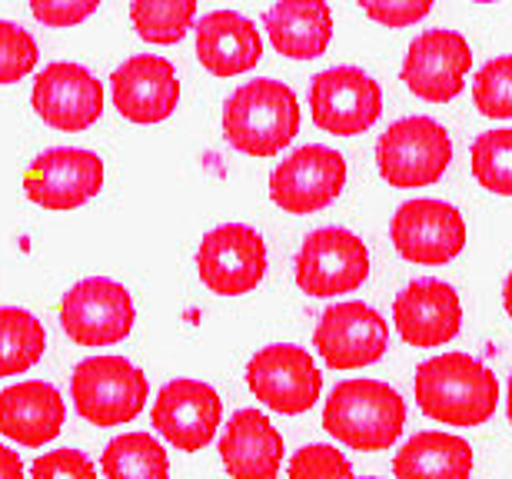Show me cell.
<instances>
[{
	"label": "cell",
	"mask_w": 512,
	"mask_h": 479,
	"mask_svg": "<svg viewBox=\"0 0 512 479\" xmlns=\"http://www.w3.org/2000/svg\"><path fill=\"white\" fill-rule=\"evenodd\" d=\"M416 403L443 426H483L496 413V373L469 353H443L416 370Z\"/></svg>",
	"instance_id": "obj_1"
},
{
	"label": "cell",
	"mask_w": 512,
	"mask_h": 479,
	"mask_svg": "<svg viewBox=\"0 0 512 479\" xmlns=\"http://www.w3.org/2000/svg\"><path fill=\"white\" fill-rule=\"evenodd\" d=\"M406 426V403L380 380H346L323 406V430L350 450H389Z\"/></svg>",
	"instance_id": "obj_2"
},
{
	"label": "cell",
	"mask_w": 512,
	"mask_h": 479,
	"mask_svg": "<svg viewBox=\"0 0 512 479\" xmlns=\"http://www.w3.org/2000/svg\"><path fill=\"white\" fill-rule=\"evenodd\" d=\"M300 130V107L280 80H250L223 107V137L250 157H273Z\"/></svg>",
	"instance_id": "obj_3"
},
{
	"label": "cell",
	"mask_w": 512,
	"mask_h": 479,
	"mask_svg": "<svg viewBox=\"0 0 512 479\" xmlns=\"http://www.w3.org/2000/svg\"><path fill=\"white\" fill-rule=\"evenodd\" d=\"M74 410L94 426H124L147 406L150 386L124 356H90L70 376Z\"/></svg>",
	"instance_id": "obj_4"
},
{
	"label": "cell",
	"mask_w": 512,
	"mask_h": 479,
	"mask_svg": "<svg viewBox=\"0 0 512 479\" xmlns=\"http://www.w3.org/2000/svg\"><path fill=\"white\" fill-rule=\"evenodd\" d=\"M449 160H453L449 134L429 117L396 120L376 144L380 177L396 190L433 187L446 173Z\"/></svg>",
	"instance_id": "obj_5"
},
{
	"label": "cell",
	"mask_w": 512,
	"mask_h": 479,
	"mask_svg": "<svg viewBox=\"0 0 512 479\" xmlns=\"http://www.w3.org/2000/svg\"><path fill=\"white\" fill-rule=\"evenodd\" d=\"M370 277V253L366 243L350 230L323 227L303 240L296 257V287L310 297H340L363 287Z\"/></svg>",
	"instance_id": "obj_6"
},
{
	"label": "cell",
	"mask_w": 512,
	"mask_h": 479,
	"mask_svg": "<svg viewBox=\"0 0 512 479\" xmlns=\"http://www.w3.org/2000/svg\"><path fill=\"white\" fill-rule=\"evenodd\" d=\"M247 386L263 406L276 413L300 416L313 410L323 393V373L303 346L273 343L263 346L247 366Z\"/></svg>",
	"instance_id": "obj_7"
},
{
	"label": "cell",
	"mask_w": 512,
	"mask_h": 479,
	"mask_svg": "<svg viewBox=\"0 0 512 479\" xmlns=\"http://www.w3.org/2000/svg\"><path fill=\"white\" fill-rule=\"evenodd\" d=\"M137 310L124 283L90 277L60 300V326L77 346H114L133 330Z\"/></svg>",
	"instance_id": "obj_8"
},
{
	"label": "cell",
	"mask_w": 512,
	"mask_h": 479,
	"mask_svg": "<svg viewBox=\"0 0 512 479\" xmlns=\"http://www.w3.org/2000/svg\"><path fill=\"white\" fill-rule=\"evenodd\" d=\"M389 240L403 260L419 267H443L466 247V220L453 203L409 200L393 213Z\"/></svg>",
	"instance_id": "obj_9"
},
{
	"label": "cell",
	"mask_w": 512,
	"mask_h": 479,
	"mask_svg": "<svg viewBox=\"0 0 512 479\" xmlns=\"http://www.w3.org/2000/svg\"><path fill=\"white\" fill-rule=\"evenodd\" d=\"M313 124L336 137H356L383 114L380 84L360 67H330L310 84Z\"/></svg>",
	"instance_id": "obj_10"
},
{
	"label": "cell",
	"mask_w": 512,
	"mask_h": 479,
	"mask_svg": "<svg viewBox=\"0 0 512 479\" xmlns=\"http://www.w3.org/2000/svg\"><path fill=\"white\" fill-rule=\"evenodd\" d=\"M197 273L217 297H243L260 287L266 273V243L247 223H227L203 237Z\"/></svg>",
	"instance_id": "obj_11"
},
{
	"label": "cell",
	"mask_w": 512,
	"mask_h": 479,
	"mask_svg": "<svg viewBox=\"0 0 512 479\" xmlns=\"http://www.w3.org/2000/svg\"><path fill=\"white\" fill-rule=\"evenodd\" d=\"M104 187V160L94 150L54 147L44 150L24 173V193L44 210H77Z\"/></svg>",
	"instance_id": "obj_12"
},
{
	"label": "cell",
	"mask_w": 512,
	"mask_h": 479,
	"mask_svg": "<svg viewBox=\"0 0 512 479\" xmlns=\"http://www.w3.org/2000/svg\"><path fill=\"white\" fill-rule=\"evenodd\" d=\"M469 67H473V54L463 34L443 27L426 30L406 50L403 84L426 104H449L463 94Z\"/></svg>",
	"instance_id": "obj_13"
},
{
	"label": "cell",
	"mask_w": 512,
	"mask_h": 479,
	"mask_svg": "<svg viewBox=\"0 0 512 479\" xmlns=\"http://www.w3.org/2000/svg\"><path fill=\"white\" fill-rule=\"evenodd\" d=\"M346 187V160L330 147L310 144L286 157L270 177V197L283 213H316Z\"/></svg>",
	"instance_id": "obj_14"
},
{
	"label": "cell",
	"mask_w": 512,
	"mask_h": 479,
	"mask_svg": "<svg viewBox=\"0 0 512 479\" xmlns=\"http://www.w3.org/2000/svg\"><path fill=\"white\" fill-rule=\"evenodd\" d=\"M30 104L47 127L80 134L104 117V87L87 67L57 60L34 80Z\"/></svg>",
	"instance_id": "obj_15"
},
{
	"label": "cell",
	"mask_w": 512,
	"mask_h": 479,
	"mask_svg": "<svg viewBox=\"0 0 512 479\" xmlns=\"http://www.w3.org/2000/svg\"><path fill=\"white\" fill-rule=\"evenodd\" d=\"M313 346L333 370H360V366L383 360L389 346V326L380 313L360 300L336 303L316 323Z\"/></svg>",
	"instance_id": "obj_16"
},
{
	"label": "cell",
	"mask_w": 512,
	"mask_h": 479,
	"mask_svg": "<svg viewBox=\"0 0 512 479\" xmlns=\"http://www.w3.org/2000/svg\"><path fill=\"white\" fill-rule=\"evenodd\" d=\"M220 420H223L220 393L210 383L200 380H170L157 393L150 410V423L180 453L203 450L217 436Z\"/></svg>",
	"instance_id": "obj_17"
},
{
	"label": "cell",
	"mask_w": 512,
	"mask_h": 479,
	"mask_svg": "<svg viewBox=\"0 0 512 479\" xmlns=\"http://www.w3.org/2000/svg\"><path fill=\"white\" fill-rule=\"evenodd\" d=\"M114 107L130 124H160L180 104V80L170 60L157 54L127 57L110 77Z\"/></svg>",
	"instance_id": "obj_18"
},
{
	"label": "cell",
	"mask_w": 512,
	"mask_h": 479,
	"mask_svg": "<svg viewBox=\"0 0 512 479\" xmlns=\"http://www.w3.org/2000/svg\"><path fill=\"white\" fill-rule=\"evenodd\" d=\"M393 323L409 346L429 350V346L449 343L459 333L463 303H459V293L443 280H416L396 297Z\"/></svg>",
	"instance_id": "obj_19"
},
{
	"label": "cell",
	"mask_w": 512,
	"mask_h": 479,
	"mask_svg": "<svg viewBox=\"0 0 512 479\" xmlns=\"http://www.w3.org/2000/svg\"><path fill=\"white\" fill-rule=\"evenodd\" d=\"M197 57L213 77H240L263 57L260 30L237 10H213L197 24Z\"/></svg>",
	"instance_id": "obj_20"
},
{
	"label": "cell",
	"mask_w": 512,
	"mask_h": 479,
	"mask_svg": "<svg viewBox=\"0 0 512 479\" xmlns=\"http://www.w3.org/2000/svg\"><path fill=\"white\" fill-rule=\"evenodd\" d=\"M67 406L57 386L27 380L0 393V436L20 446H44L64 430Z\"/></svg>",
	"instance_id": "obj_21"
},
{
	"label": "cell",
	"mask_w": 512,
	"mask_h": 479,
	"mask_svg": "<svg viewBox=\"0 0 512 479\" xmlns=\"http://www.w3.org/2000/svg\"><path fill=\"white\" fill-rule=\"evenodd\" d=\"M220 460L230 479H276L283 466V436L256 410H237L220 440Z\"/></svg>",
	"instance_id": "obj_22"
},
{
	"label": "cell",
	"mask_w": 512,
	"mask_h": 479,
	"mask_svg": "<svg viewBox=\"0 0 512 479\" xmlns=\"http://www.w3.org/2000/svg\"><path fill=\"white\" fill-rule=\"evenodd\" d=\"M263 27L276 54L290 60H316L333 40V10L326 0H276L266 10Z\"/></svg>",
	"instance_id": "obj_23"
},
{
	"label": "cell",
	"mask_w": 512,
	"mask_h": 479,
	"mask_svg": "<svg viewBox=\"0 0 512 479\" xmlns=\"http://www.w3.org/2000/svg\"><path fill=\"white\" fill-rule=\"evenodd\" d=\"M396 479H469L473 450L453 433H416L393 460Z\"/></svg>",
	"instance_id": "obj_24"
},
{
	"label": "cell",
	"mask_w": 512,
	"mask_h": 479,
	"mask_svg": "<svg viewBox=\"0 0 512 479\" xmlns=\"http://www.w3.org/2000/svg\"><path fill=\"white\" fill-rule=\"evenodd\" d=\"M47 350V333L34 313L0 307V380L34 370Z\"/></svg>",
	"instance_id": "obj_25"
},
{
	"label": "cell",
	"mask_w": 512,
	"mask_h": 479,
	"mask_svg": "<svg viewBox=\"0 0 512 479\" xmlns=\"http://www.w3.org/2000/svg\"><path fill=\"white\" fill-rule=\"evenodd\" d=\"M104 479H170V460L150 433H124L100 456Z\"/></svg>",
	"instance_id": "obj_26"
},
{
	"label": "cell",
	"mask_w": 512,
	"mask_h": 479,
	"mask_svg": "<svg viewBox=\"0 0 512 479\" xmlns=\"http://www.w3.org/2000/svg\"><path fill=\"white\" fill-rule=\"evenodd\" d=\"M197 17V0H133L130 24L147 44L170 47L187 37Z\"/></svg>",
	"instance_id": "obj_27"
},
{
	"label": "cell",
	"mask_w": 512,
	"mask_h": 479,
	"mask_svg": "<svg viewBox=\"0 0 512 479\" xmlns=\"http://www.w3.org/2000/svg\"><path fill=\"white\" fill-rule=\"evenodd\" d=\"M469 167L479 187L499 197H512V127L479 134L469 150Z\"/></svg>",
	"instance_id": "obj_28"
},
{
	"label": "cell",
	"mask_w": 512,
	"mask_h": 479,
	"mask_svg": "<svg viewBox=\"0 0 512 479\" xmlns=\"http://www.w3.org/2000/svg\"><path fill=\"white\" fill-rule=\"evenodd\" d=\"M473 104L489 120H512V54L493 57L473 80Z\"/></svg>",
	"instance_id": "obj_29"
},
{
	"label": "cell",
	"mask_w": 512,
	"mask_h": 479,
	"mask_svg": "<svg viewBox=\"0 0 512 479\" xmlns=\"http://www.w3.org/2000/svg\"><path fill=\"white\" fill-rule=\"evenodd\" d=\"M37 57H40L37 40L24 27L0 20V87L24 80L37 67Z\"/></svg>",
	"instance_id": "obj_30"
},
{
	"label": "cell",
	"mask_w": 512,
	"mask_h": 479,
	"mask_svg": "<svg viewBox=\"0 0 512 479\" xmlns=\"http://www.w3.org/2000/svg\"><path fill=\"white\" fill-rule=\"evenodd\" d=\"M290 479H350L353 466L343 453H336L326 443H310L290 456Z\"/></svg>",
	"instance_id": "obj_31"
},
{
	"label": "cell",
	"mask_w": 512,
	"mask_h": 479,
	"mask_svg": "<svg viewBox=\"0 0 512 479\" xmlns=\"http://www.w3.org/2000/svg\"><path fill=\"white\" fill-rule=\"evenodd\" d=\"M30 479H97V466L80 450H54L37 456Z\"/></svg>",
	"instance_id": "obj_32"
},
{
	"label": "cell",
	"mask_w": 512,
	"mask_h": 479,
	"mask_svg": "<svg viewBox=\"0 0 512 479\" xmlns=\"http://www.w3.org/2000/svg\"><path fill=\"white\" fill-rule=\"evenodd\" d=\"M360 7L383 27H413L433 10V0H360Z\"/></svg>",
	"instance_id": "obj_33"
},
{
	"label": "cell",
	"mask_w": 512,
	"mask_h": 479,
	"mask_svg": "<svg viewBox=\"0 0 512 479\" xmlns=\"http://www.w3.org/2000/svg\"><path fill=\"white\" fill-rule=\"evenodd\" d=\"M100 0H30V10L44 27H77L97 14Z\"/></svg>",
	"instance_id": "obj_34"
},
{
	"label": "cell",
	"mask_w": 512,
	"mask_h": 479,
	"mask_svg": "<svg viewBox=\"0 0 512 479\" xmlns=\"http://www.w3.org/2000/svg\"><path fill=\"white\" fill-rule=\"evenodd\" d=\"M0 479H24V463L7 446H0Z\"/></svg>",
	"instance_id": "obj_35"
},
{
	"label": "cell",
	"mask_w": 512,
	"mask_h": 479,
	"mask_svg": "<svg viewBox=\"0 0 512 479\" xmlns=\"http://www.w3.org/2000/svg\"><path fill=\"white\" fill-rule=\"evenodd\" d=\"M503 307H506L509 320H512V270H509V277H506V283H503Z\"/></svg>",
	"instance_id": "obj_36"
},
{
	"label": "cell",
	"mask_w": 512,
	"mask_h": 479,
	"mask_svg": "<svg viewBox=\"0 0 512 479\" xmlns=\"http://www.w3.org/2000/svg\"><path fill=\"white\" fill-rule=\"evenodd\" d=\"M506 413H509V423H512V376H509V393H506Z\"/></svg>",
	"instance_id": "obj_37"
},
{
	"label": "cell",
	"mask_w": 512,
	"mask_h": 479,
	"mask_svg": "<svg viewBox=\"0 0 512 479\" xmlns=\"http://www.w3.org/2000/svg\"><path fill=\"white\" fill-rule=\"evenodd\" d=\"M476 4H496V0H476Z\"/></svg>",
	"instance_id": "obj_38"
},
{
	"label": "cell",
	"mask_w": 512,
	"mask_h": 479,
	"mask_svg": "<svg viewBox=\"0 0 512 479\" xmlns=\"http://www.w3.org/2000/svg\"><path fill=\"white\" fill-rule=\"evenodd\" d=\"M350 479H353V476H350Z\"/></svg>",
	"instance_id": "obj_39"
}]
</instances>
